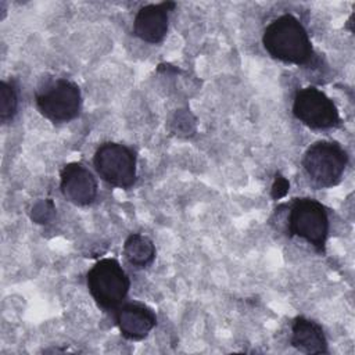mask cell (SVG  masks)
Listing matches in <instances>:
<instances>
[{
	"label": "cell",
	"mask_w": 355,
	"mask_h": 355,
	"mask_svg": "<svg viewBox=\"0 0 355 355\" xmlns=\"http://www.w3.org/2000/svg\"><path fill=\"white\" fill-rule=\"evenodd\" d=\"M262 44L276 60L305 65L313 57V49L304 25L291 14L275 18L263 31Z\"/></svg>",
	"instance_id": "6da1fadb"
},
{
	"label": "cell",
	"mask_w": 355,
	"mask_h": 355,
	"mask_svg": "<svg viewBox=\"0 0 355 355\" xmlns=\"http://www.w3.org/2000/svg\"><path fill=\"white\" fill-rule=\"evenodd\" d=\"M86 284L90 295L100 308L114 311L126 298L130 280L116 259L103 258L87 272Z\"/></svg>",
	"instance_id": "7a4b0ae2"
},
{
	"label": "cell",
	"mask_w": 355,
	"mask_h": 355,
	"mask_svg": "<svg viewBox=\"0 0 355 355\" xmlns=\"http://www.w3.org/2000/svg\"><path fill=\"white\" fill-rule=\"evenodd\" d=\"M39 112L53 123H64L76 118L82 107L79 86L67 79H50L42 85L35 94Z\"/></svg>",
	"instance_id": "3957f363"
},
{
	"label": "cell",
	"mask_w": 355,
	"mask_h": 355,
	"mask_svg": "<svg viewBox=\"0 0 355 355\" xmlns=\"http://www.w3.org/2000/svg\"><path fill=\"white\" fill-rule=\"evenodd\" d=\"M348 164L347 151L333 140L311 144L302 157V166L316 187H333L340 183Z\"/></svg>",
	"instance_id": "277c9868"
},
{
	"label": "cell",
	"mask_w": 355,
	"mask_h": 355,
	"mask_svg": "<svg viewBox=\"0 0 355 355\" xmlns=\"http://www.w3.org/2000/svg\"><path fill=\"white\" fill-rule=\"evenodd\" d=\"M287 227L291 236L308 241L318 252L324 251L329 234V216L324 205L318 200L295 198L290 205Z\"/></svg>",
	"instance_id": "5b68a950"
},
{
	"label": "cell",
	"mask_w": 355,
	"mask_h": 355,
	"mask_svg": "<svg viewBox=\"0 0 355 355\" xmlns=\"http://www.w3.org/2000/svg\"><path fill=\"white\" fill-rule=\"evenodd\" d=\"M93 165L98 176L114 187L129 189L136 182V154L122 143H101L94 153Z\"/></svg>",
	"instance_id": "8992f818"
},
{
	"label": "cell",
	"mask_w": 355,
	"mask_h": 355,
	"mask_svg": "<svg viewBox=\"0 0 355 355\" xmlns=\"http://www.w3.org/2000/svg\"><path fill=\"white\" fill-rule=\"evenodd\" d=\"M293 114L312 129H330L340 123V114L333 100L315 86L300 89L293 101Z\"/></svg>",
	"instance_id": "52a82bcc"
},
{
	"label": "cell",
	"mask_w": 355,
	"mask_h": 355,
	"mask_svg": "<svg viewBox=\"0 0 355 355\" xmlns=\"http://www.w3.org/2000/svg\"><path fill=\"white\" fill-rule=\"evenodd\" d=\"M60 189L64 198L75 205L92 204L97 197V180L80 162H69L60 172Z\"/></svg>",
	"instance_id": "ba28073f"
},
{
	"label": "cell",
	"mask_w": 355,
	"mask_h": 355,
	"mask_svg": "<svg viewBox=\"0 0 355 355\" xmlns=\"http://www.w3.org/2000/svg\"><path fill=\"white\" fill-rule=\"evenodd\" d=\"M176 7L173 1L147 4L141 7L133 21V33L143 42L157 44L164 40L169 25V11Z\"/></svg>",
	"instance_id": "9c48e42d"
},
{
	"label": "cell",
	"mask_w": 355,
	"mask_h": 355,
	"mask_svg": "<svg viewBox=\"0 0 355 355\" xmlns=\"http://www.w3.org/2000/svg\"><path fill=\"white\" fill-rule=\"evenodd\" d=\"M115 311L118 329L128 340H143L157 324L155 312L143 302H122Z\"/></svg>",
	"instance_id": "30bf717a"
},
{
	"label": "cell",
	"mask_w": 355,
	"mask_h": 355,
	"mask_svg": "<svg viewBox=\"0 0 355 355\" xmlns=\"http://www.w3.org/2000/svg\"><path fill=\"white\" fill-rule=\"evenodd\" d=\"M291 345L305 354H327V340L320 324L298 316L291 326Z\"/></svg>",
	"instance_id": "8fae6325"
},
{
	"label": "cell",
	"mask_w": 355,
	"mask_h": 355,
	"mask_svg": "<svg viewBox=\"0 0 355 355\" xmlns=\"http://www.w3.org/2000/svg\"><path fill=\"white\" fill-rule=\"evenodd\" d=\"M123 257L132 266L144 269L155 258V247L151 239L141 233H132L123 243Z\"/></svg>",
	"instance_id": "7c38bea8"
},
{
	"label": "cell",
	"mask_w": 355,
	"mask_h": 355,
	"mask_svg": "<svg viewBox=\"0 0 355 355\" xmlns=\"http://www.w3.org/2000/svg\"><path fill=\"white\" fill-rule=\"evenodd\" d=\"M18 110V96L12 82L1 80L0 83V119L7 122L14 118Z\"/></svg>",
	"instance_id": "4fadbf2b"
},
{
	"label": "cell",
	"mask_w": 355,
	"mask_h": 355,
	"mask_svg": "<svg viewBox=\"0 0 355 355\" xmlns=\"http://www.w3.org/2000/svg\"><path fill=\"white\" fill-rule=\"evenodd\" d=\"M55 214V207L51 200H40L32 208V219L37 223H47Z\"/></svg>",
	"instance_id": "5bb4252c"
},
{
	"label": "cell",
	"mask_w": 355,
	"mask_h": 355,
	"mask_svg": "<svg viewBox=\"0 0 355 355\" xmlns=\"http://www.w3.org/2000/svg\"><path fill=\"white\" fill-rule=\"evenodd\" d=\"M288 187H290V183L288 180L280 175V173H276L275 179H273V183H272V189H270V196L273 200H280L283 198L287 193H288Z\"/></svg>",
	"instance_id": "9a60e30c"
}]
</instances>
